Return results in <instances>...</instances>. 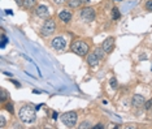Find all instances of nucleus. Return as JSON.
I'll return each instance as SVG.
<instances>
[{"instance_id": "nucleus-1", "label": "nucleus", "mask_w": 152, "mask_h": 129, "mask_svg": "<svg viewBox=\"0 0 152 129\" xmlns=\"http://www.w3.org/2000/svg\"><path fill=\"white\" fill-rule=\"evenodd\" d=\"M18 115H20L21 121L25 124H31L37 120V113H35V110L31 106H24V107L20 110Z\"/></svg>"}, {"instance_id": "nucleus-2", "label": "nucleus", "mask_w": 152, "mask_h": 129, "mask_svg": "<svg viewBox=\"0 0 152 129\" xmlns=\"http://www.w3.org/2000/svg\"><path fill=\"white\" fill-rule=\"evenodd\" d=\"M72 51L78 56H86L89 54V46L83 40H74L72 43Z\"/></svg>"}, {"instance_id": "nucleus-3", "label": "nucleus", "mask_w": 152, "mask_h": 129, "mask_svg": "<svg viewBox=\"0 0 152 129\" xmlns=\"http://www.w3.org/2000/svg\"><path fill=\"white\" fill-rule=\"evenodd\" d=\"M56 30V24L55 21H53L52 19L47 20V21L43 24L42 29H40V34L43 35V37H50L51 34H53Z\"/></svg>"}, {"instance_id": "nucleus-4", "label": "nucleus", "mask_w": 152, "mask_h": 129, "mask_svg": "<svg viewBox=\"0 0 152 129\" xmlns=\"http://www.w3.org/2000/svg\"><path fill=\"white\" fill-rule=\"evenodd\" d=\"M61 121H63L66 126L73 128V126L77 124V113L73 112V111L64 113V115H61Z\"/></svg>"}, {"instance_id": "nucleus-5", "label": "nucleus", "mask_w": 152, "mask_h": 129, "mask_svg": "<svg viewBox=\"0 0 152 129\" xmlns=\"http://www.w3.org/2000/svg\"><path fill=\"white\" fill-rule=\"evenodd\" d=\"M95 16H96V13H95V9L91 8V7H86V8H83L81 11V19L85 20L86 22L94 21Z\"/></svg>"}, {"instance_id": "nucleus-6", "label": "nucleus", "mask_w": 152, "mask_h": 129, "mask_svg": "<svg viewBox=\"0 0 152 129\" xmlns=\"http://www.w3.org/2000/svg\"><path fill=\"white\" fill-rule=\"evenodd\" d=\"M65 46H66V42H65V39H64V37H56V38H53V40H52V47L55 48V50H57V51H63L64 48H65Z\"/></svg>"}, {"instance_id": "nucleus-7", "label": "nucleus", "mask_w": 152, "mask_h": 129, "mask_svg": "<svg viewBox=\"0 0 152 129\" xmlns=\"http://www.w3.org/2000/svg\"><path fill=\"white\" fill-rule=\"evenodd\" d=\"M113 45H115V38H113V37H108L107 39L103 42L102 48L105 51V54H110L113 51Z\"/></svg>"}, {"instance_id": "nucleus-8", "label": "nucleus", "mask_w": 152, "mask_h": 129, "mask_svg": "<svg viewBox=\"0 0 152 129\" xmlns=\"http://www.w3.org/2000/svg\"><path fill=\"white\" fill-rule=\"evenodd\" d=\"M35 14L38 17H40V19H46V17L50 16V11H48V8L46 5H38L37 9H35Z\"/></svg>"}, {"instance_id": "nucleus-9", "label": "nucleus", "mask_w": 152, "mask_h": 129, "mask_svg": "<svg viewBox=\"0 0 152 129\" xmlns=\"http://www.w3.org/2000/svg\"><path fill=\"white\" fill-rule=\"evenodd\" d=\"M144 98L142 97L140 94H135L133 98H131V104L134 106V107H142V106L144 104Z\"/></svg>"}, {"instance_id": "nucleus-10", "label": "nucleus", "mask_w": 152, "mask_h": 129, "mask_svg": "<svg viewBox=\"0 0 152 129\" xmlns=\"http://www.w3.org/2000/svg\"><path fill=\"white\" fill-rule=\"evenodd\" d=\"M100 59L96 56V54H90V55H87V63H89V65L91 67H96L97 64H99Z\"/></svg>"}, {"instance_id": "nucleus-11", "label": "nucleus", "mask_w": 152, "mask_h": 129, "mask_svg": "<svg viewBox=\"0 0 152 129\" xmlns=\"http://www.w3.org/2000/svg\"><path fill=\"white\" fill-rule=\"evenodd\" d=\"M59 19H60L63 22L68 24V22L72 20V13L69 11H61L60 13H59Z\"/></svg>"}, {"instance_id": "nucleus-12", "label": "nucleus", "mask_w": 152, "mask_h": 129, "mask_svg": "<svg viewBox=\"0 0 152 129\" xmlns=\"http://www.w3.org/2000/svg\"><path fill=\"white\" fill-rule=\"evenodd\" d=\"M81 4H82L81 0H68V7H69V8H72V9L78 8Z\"/></svg>"}, {"instance_id": "nucleus-13", "label": "nucleus", "mask_w": 152, "mask_h": 129, "mask_svg": "<svg viewBox=\"0 0 152 129\" xmlns=\"http://www.w3.org/2000/svg\"><path fill=\"white\" fill-rule=\"evenodd\" d=\"M37 5V0H24V7L27 9L33 8V7Z\"/></svg>"}, {"instance_id": "nucleus-14", "label": "nucleus", "mask_w": 152, "mask_h": 129, "mask_svg": "<svg viewBox=\"0 0 152 129\" xmlns=\"http://www.w3.org/2000/svg\"><path fill=\"white\" fill-rule=\"evenodd\" d=\"M120 17H121V14H120V12H118V8H113L112 9V19L120 20Z\"/></svg>"}, {"instance_id": "nucleus-15", "label": "nucleus", "mask_w": 152, "mask_h": 129, "mask_svg": "<svg viewBox=\"0 0 152 129\" xmlns=\"http://www.w3.org/2000/svg\"><path fill=\"white\" fill-rule=\"evenodd\" d=\"M95 54H96V56L100 59V60H103V58H104V54H105V51L103 50V48H96V50H95Z\"/></svg>"}, {"instance_id": "nucleus-16", "label": "nucleus", "mask_w": 152, "mask_h": 129, "mask_svg": "<svg viewBox=\"0 0 152 129\" xmlns=\"http://www.w3.org/2000/svg\"><path fill=\"white\" fill-rule=\"evenodd\" d=\"M110 87H113V89H117V87H118L117 80H116V78H112V80H110Z\"/></svg>"}, {"instance_id": "nucleus-17", "label": "nucleus", "mask_w": 152, "mask_h": 129, "mask_svg": "<svg viewBox=\"0 0 152 129\" xmlns=\"http://www.w3.org/2000/svg\"><path fill=\"white\" fill-rule=\"evenodd\" d=\"M7 42H8V39H7V37L3 34V35H1V48H4V47H5Z\"/></svg>"}, {"instance_id": "nucleus-18", "label": "nucleus", "mask_w": 152, "mask_h": 129, "mask_svg": "<svg viewBox=\"0 0 152 129\" xmlns=\"http://www.w3.org/2000/svg\"><path fill=\"white\" fill-rule=\"evenodd\" d=\"M91 126H92L91 123H89V121H85L83 124H81V126H79V128L82 129V128H91Z\"/></svg>"}, {"instance_id": "nucleus-19", "label": "nucleus", "mask_w": 152, "mask_h": 129, "mask_svg": "<svg viewBox=\"0 0 152 129\" xmlns=\"http://www.w3.org/2000/svg\"><path fill=\"white\" fill-rule=\"evenodd\" d=\"M5 123H7L5 119H4L3 115H1V116H0V126H1V128H4V126H5Z\"/></svg>"}, {"instance_id": "nucleus-20", "label": "nucleus", "mask_w": 152, "mask_h": 129, "mask_svg": "<svg viewBox=\"0 0 152 129\" xmlns=\"http://www.w3.org/2000/svg\"><path fill=\"white\" fill-rule=\"evenodd\" d=\"M146 9H148V11H152V0H148L146 3Z\"/></svg>"}, {"instance_id": "nucleus-21", "label": "nucleus", "mask_w": 152, "mask_h": 129, "mask_svg": "<svg viewBox=\"0 0 152 129\" xmlns=\"http://www.w3.org/2000/svg\"><path fill=\"white\" fill-rule=\"evenodd\" d=\"M0 98H1V100H5V98H7V94H5V90L4 89H1V93H0Z\"/></svg>"}, {"instance_id": "nucleus-22", "label": "nucleus", "mask_w": 152, "mask_h": 129, "mask_svg": "<svg viewBox=\"0 0 152 129\" xmlns=\"http://www.w3.org/2000/svg\"><path fill=\"white\" fill-rule=\"evenodd\" d=\"M55 4H64V3H66L68 0H52Z\"/></svg>"}, {"instance_id": "nucleus-23", "label": "nucleus", "mask_w": 152, "mask_h": 129, "mask_svg": "<svg viewBox=\"0 0 152 129\" xmlns=\"http://www.w3.org/2000/svg\"><path fill=\"white\" fill-rule=\"evenodd\" d=\"M7 110H8L9 111V112H13V106H12V104H8V106H7Z\"/></svg>"}, {"instance_id": "nucleus-24", "label": "nucleus", "mask_w": 152, "mask_h": 129, "mask_svg": "<svg viewBox=\"0 0 152 129\" xmlns=\"http://www.w3.org/2000/svg\"><path fill=\"white\" fill-rule=\"evenodd\" d=\"M151 106H152V99H151V100H148V102L146 103V108H147V110H148V108L151 107Z\"/></svg>"}, {"instance_id": "nucleus-25", "label": "nucleus", "mask_w": 152, "mask_h": 129, "mask_svg": "<svg viewBox=\"0 0 152 129\" xmlns=\"http://www.w3.org/2000/svg\"><path fill=\"white\" fill-rule=\"evenodd\" d=\"M104 126H103V124H97V125L94 126V129H103Z\"/></svg>"}, {"instance_id": "nucleus-26", "label": "nucleus", "mask_w": 152, "mask_h": 129, "mask_svg": "<svg viewBox=\"0 0 152 129\" xmlns=\"http://www.w3.org/2000/svg\"><path fill=\"white\" fill-rule=\"evenodd\" d=\"M81 3H85V4H87V3H90V0H81Z\"/></svg>"}]
</instances>
